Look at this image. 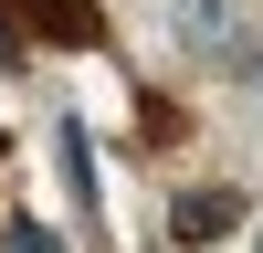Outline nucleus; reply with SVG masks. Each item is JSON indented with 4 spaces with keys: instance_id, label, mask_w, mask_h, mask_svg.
<instances>
[{
    "instance_id": "obj_1",
    "label": "nucleus",
    "mask_w": 263,
    "mask_h": 253,
    "mask_svg": "<svg viewBox=\"0 0 263 253\" xmlns=\"http://www.w3.org/2000/svg\"><path fill=\"white\" fill-rule=\"evenodd\" d=\"M11 21L32 42H63V53H95V42H105V11H95V0H11Z\"/></svg>"
},
{
    "instance_id": "obj_2",
    "label": "nucleus",
    "mask_w": 263,
    "mask_h": 253,
    "mask_svg": "<svg viewBox=\"0 0 263 253\" xmlns=\"http://www.w3.org/2000/svg\"><path fill=\"white\" fill-rule=\"evenodd\" d=\"M232 222H242L232 190H179V201H168V232H179V243H211V232H232Z\"/></svg>"
},
{
    "instance_id": "obj_3",
    "label": "nucleus",
    "mask_w": 263,
    "mask_h": 253,
    "mask_svg": "<svg viewBox=\"0 0 263 253\" xmlns=\"http://www.w3.org/2000/svg\"><path fill=\"white\" fill-rule=\"evenodd\" d=\"M179 32H190V42H232V11H221V0H190Z\"/></svg>"
},
{
    "instance_id": "obj_4",
    "label": "nucleus",
    "mask_w": 263,
    "mask_h": 253,
    "mask_svg": "<svg viewBox=\"0 0 263 253\" xmlns=\"http://www.w3.org/2000/svg\"><path fill=\"white\" fill-rule=\"evenodd\" d=\"M0 253H63V232H53V222H11V232H0Z\"/></svg>"
},
{
    "instance_id": "obj_5",
    "label": "nucleus",
    "mask_w": 263,
    "mask_h": 253,
    "mask_svg": "<svg viewBox=\"0 0 263 253\" xmlns=\"http://www.w3.org/2000/svg\"><path fill=\"white\" fill-rule=\"evenodd\" d=\"M21 63V21H11V0H0V74Z\"/></svg>"
}]
</instances>
